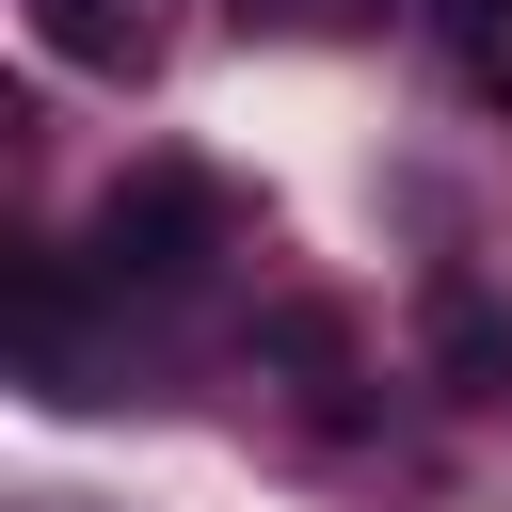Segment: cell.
I'll return each mask as SVG.
<instances>
[{"label": "cell", "mask_w": 512, "mask_h": 512, "mask_svg": "<svg viewBox=\"0 0 512 512\" xmlns=\"http://www.w3.org/2000/svg\"><path fill=\"white\" fill-rule=\"evenodd\" d=\"M416 336H432V384L448 400H512V288L496 272H432Z\"/></svg>", "instance_id": "obj_3"}, {"label": "cell", "mask_w": 512, "mask_h": 512, "mask_svg": "<svg viewBox=\"0 0 512 512\" xmlns=\"http://www.w3.org/2000/svg\"><path fill=\"white\" fill-rule=\"evenodd\" d=\"M240 16H272V32H336V16H368V0H240Z\"/></svg>", "instance_id": "obj_6"}, {"label": "cell", "mask_w": 512, "mask_h": 512, "mask_svg": "<svg viewBox=\"0 0 512 512\" xmlns=\"http://www.w3.org/2000/svg\"><path fill=\"white\" fill-rule=\"evenodd\" d=\"M432 48L480 112H512V0H432Z\"/></svg>", "instance_id": "obj_5"}, {"label": "cell", "mask_w": 512, "mask_h": 512, "mask_svg": "<svg viewBox=\"0 0 512 512\" xmlns=\"http://www.w3.org/2000/svg\"><path fill=\"white\" fill-rule=\"evenodd\" d=\"M32 48H48V64H80V80H160L176 0H32Z\"/></svg>", "instance_id": "obj_4"}, {"label": "cell", "mask_w": 512, "mask_h": 512, "mask_svg": "<svg viewBox=\"0 0 512 512\" xmlns=\"http://www.w3.org/2000/svg\"><path fill=\"white\" fill-rule=\"evenodd\" d=\"M112 320H128V304H112L80 256H48V240H16V256H0V336H16L32 400H64V416H80V400H112V384H128Z\"/></svg>", "instance_id": "obj_2"}, {"label": "cell", "mask_w": 512, "mask_h": 512, "mask_svg": "<svg viewBox=\"0 0 512 512\" xmlns=\"http://www.w3.org/2000/svg\"><path fill=\"white\" fill-rule=\"evenodd\" d=\"M224 256H240V192H224L208 160H128V176L96 192V224H80V272H96L112 304H192Z\"/></svg>", "instance_id": "obj_1"}]
</instances>
